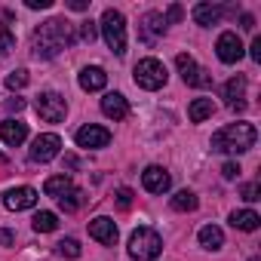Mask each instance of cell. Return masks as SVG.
<instances>
[{"mask_svg": "<svg viewBox=\"0 0 261 261\" xmlns=\"http://www.w3.org/2000/svg\"><path fill=\"white\" fill-rule=\"evenodd\" d=\"M142 37H145V43H154L163 31H166V22H163V16L160 13H148L145 19H142Z\"/></svg>", "mask_w": 261, "mask_h": 261, "instance_id": "18", "label": "cell"}, {"mask_svg": "<svg viewBox=\"0 0 261 261\" xmlns=\"http://www.w3.org/2000/svg\"><path fill=\"white\" fill-rule=\"evenodd\" d=\"M77 145L80 148H105L108 142H111V133L105 126H95V123H89V126H83V129H77Z\"/></svg>", "mask_w": 261, "mask_h": 261, "instance_id": "10", "label": "cell"}, {"mask_svg": "<svg viewBox=\"0 0 261 261\" xmlns=\"http://www.w3.org/2000/svg\"><path fill=\"white\" fill-rule=\"evenodd\" d=\"M114 197H117V206H120V209H133V197H136V194L129 191V188H120Z\"/></svg>", "mask_w": 261, "mask_h": 261, "instance_id": "29", "label": "cell"}, {"mask_svg": "<svg viewBox=\"0 0 261 261\" xmlns=\"http://www.w3.org/2000/svg\"><path fill=\"white\" fill-rule=\"evenodd\" d=\"M59 255H65V258H80V243H77L74 237L62 240V243H59Z\"/></svg>", "mask_w": 261, "mask_h": 261, "instance_id": "27", "label": "cell"}, {"mask_svg": "<svg viewBox=\"0 0 261 261\" xmlns=\"http://www.w3.org/2000/svg\"><path fill=\"white\" fill-rule=\"evenodd\" d=\"M16 49V37L10 34V31H0V56H7V53H13Z\"/></svg>", "mask_w": 261, "mask_h": 261, "instance_id": "30", "label": "cell"}, {"mask_svg": "<svg viewBox=\"0 0 261 261\" xmlns=\"http://www.w3.org/2000/svg\"><path fill=\"white\" fill-rule=\"evenodd\" d=\"M74 40H77V34H74V25L68 19H49L46 25H40L34 31V53L43 59H53L65 46H71Z\"/></svg>", "mask_w": 261, "mask_h": 261, "instance_id": "1", "label": "cell"}, {"mask_svg": "<svg viewBox=\"0 0 261 261\" xmlns=\"http://www.w3.org/2000/svg\"><path fill=\"white\" fill-rule=\"evenodd\" d=\"M34 108H37V114H40L46 123H59V120H65V114H68V101H65L59 92H40L37 101H34Z\"/></svg>", "mask_w": 261, "mask_h": 261, "instance_id": "6", "label": "cell"}, {"mask_svg": "<svg viewBox=\"0 0 261 261\" xmlns=\"http://www.w3.org/2000/svg\"><path fill=\"white\" fill-rule=\"evenodd\" d=\"M240 25H243L246 31H252V28H255V19H252V16H243V19H240Z\"/></svg>", "mask_w": 261, "mask_h": 261, "instance_id": "40", "label": "cell"}, {"mask_svg": "<svg viewBox=\"0 0 261 261\" xmlns=\"http://www.w3.org/2000/svg\"><path fill=\"white\" fill-rule=\"evenodd\" d=\"M175 65H178V71H181V77H185L188 86H200V89L212 86V74L203 71V68H197V62H194L188 53H178V56H175Z\"/></svg>", "mask_w": 261, "mask_h": 261, "instance_id": "7", "label": "cell"}, {"mask_svg": "<svg viewBox=\"0 0 261 261\" xmlns=\"http://www.w3.org/2000/svg\"><path fill=\"white\" fill-rule=\"evenodd\" d=\"M240 194H243V200H246V203H255V200H258V194H261V188L252 181V185H243V191H240Z\"/></svg>", "mask_w": 261, "mask_h": 261, "instance_id": "32", "label": "cell"}, {"mask_svg": "<svg viewBox=\"0 0 261 261\" xmlns=\"http://www.w3.org/2000/svg\"><path fill=\"white\" fill-rule=\"evenodd\" d=\"M0 139H4L10 148H19L28 139V126L22 120H4L0 123Z\"/></svg>", "mask_w": 261, "mask_h": 261, "instance_id": "14", "label": "cell"}, {"mask_svg": "<svg viewBox=\"0 0 261 261\" xmlns=\"http://www.w3.org/2000/svg\"><path fill=\"white\" fill-rule=\"evenodd\" d=\"M89 237H92V240H98L101 246H114V243H117V224H114L111 218L98 215V218H92V221H89Z\"/></svg>", "mask_w": 261, "mask_h": 261, "instance_id": "13", "label": "cell"}, {"mask_svg": "<svg viewBox=\"0 0 261 261\" xmlns=\"http://www.w3.org/2000/svg\"><path fill=\"white\" fill-rule=\"evenodd\" d=\"M212 111H215L212 98H194L191 108H188V117H191V123H203V120L212 117Z\"/></svg>", "mask_w": 261, "mask_h": 261, "instance_id": "19", "label": "cell"}, {"mask_svg": "<svg viewBox=\"0 0 261 261\" xmlns=\"http://www.w3.org/2000/svg\"><path fill=\"white\" fill-rule=\"evenodd\" d=\"M172 209L175 212H194L197 209V194L194 191H178L172 197Z\"/></svg>", "mask_w": 261, "mask_h": 261, "instance_id": "25", "label": "cell"}, {"mask_svg": "<svg viewBox=\"0 0 261 261\" xmlns=\"http://www.w3.org/2000/svg\"><path fill=\"white\" fill-rule=\"evenodd\" d=\"M68 7H71L74 13H83V10H89V4H86V0H68Z\"/></svg>", "mask_w": 261, "mask_h": 261, "instance_id": "37", "label": "cell"}, {"mask_svg": "<svg viewBox=\"0 0 261 261\" xmlns=\"http://www.w3.org/2000/svg\"><path fill=\"white\" fill-rule=\"evenodd\" d=\"M258 133L252 123H230L224 129H218V133L212 136V151L218 154H246L252 145H255Z\"/></svg>", "mask_w": 261, "mask_h": 261, "instance_id": "2", "label": "cell"}, {"mask_svg": "<svg viewBox=\"0 0 261 261\" xmlns=\"http://www.w3.org/2000/svg\"><path fill=\"white\" fill-rule=\"evenodd\" d=\"M43 191H46L49 197H56V200H59L65 191H71V178H68V175H53V178H46Z\"/></svg>", "mask_w": 261, "mask_h": 261, "instance_id": "24", "label": "cell"}, {"mask_svg": "<svg viewBox=\"0 0 261 261\" xmlns=\"http://www.w3.org/2000/svg\"><path fill=\"white\" fill-rule=\"evenodd\" d=\"M252 59H255V62H261V37H255V40H252Z\"/></svg>", "mask_w": 261, "mask_h": 261, "instance_id": "39", "label": "cell"}, {"mask_svg": "<svg viewBox=\"0 0 261 261\" xmlns=\"http://www.w3.org/2000/svg\"><path fill=\"white\" fill-rule=\"evenodd\" d=\"M221 7L218 4H197L194 7V22L197 25H203V28H209V25H215L218 19H221Z\"/></svg>", "mask_w": 261, "mask_h": 261, "instance_id": "17", "label": "cell"}, {"mask_svg": "<svg viewBox=\"0 0 261 261\" xmlns=\"http://www.w3.org/2000/svg\"><path fill=\"white\" fill-rule=\"evenodd\" d=\"M59 227V215L56 212H37L34 215V230L37 233H49V230H56Z\"/></svg>", "mask_w": 261, "mask_h": 261, "instance_id": "26", "label": "cell"}, {"mask_svg": "<svg viewBox=\"0 0 261 261\" xmlns=\"http://www.w3.org/2000/svg\"><path fill=\"white\" fill-rule=\"evenodd\" d=\"M252 261H258V258H252Z\"/></svg>", "mask_w": 261, "mask_h": 261, "instance_id": "42", "label": "cell"}, {"mask_svg": "<svg viewBox=\"0 0 261 261\" xmlns=\"http://www.w3.org/2000/svg\"><path fill=\"white\" fill-rule=\"evenodd\" d=\"M65 166L68 169H77V157H65Z\"/></svg>", "mask_w": 261, "mask_h": 261, "instance_id": "41", "label": "cell"}, {"mask_svg": "<svg viewBox=\"0 0 261 261\" xmlns=\"http://www.w3.org/2000/svg\"><path fill=\"white\" fill-rule=\"evenodd\" d=\"M22 108H25V98H19V95L7 101V111H22Z\"/></svg>", "mask_w": 261, "mask_h": 261, "instance_id": "38", "label": "cell"}, {"mask_svg": "<svg viewBox=\"0 0 261 261\" xmlns=\"http://www.w3.org/2000/svg\"><path fill=\"white\" fill-rule=\"evenodd\" d=\"M16 243V233L13 230H4V227H0V246H13Z\"/></svg>", "mask_w": 261, "mask_h": 261, "instance_id": "35", "label": "cell"}, {"mask_svg": "<svg viewBox=\"0 0 261 261\" xmlns=\"http://www.w3.org/2000/svg\"><path fill=\"white\" fill-rule=\"evenodd\" d=\"M230 224H233L237 230H258L261 218H258V212L243 209V212H233V215H230Z\"/></svg>", "mask_w": 261, "mask_h": 261, "instance_id": "20", "label": "cell"}, {"mask_svg": "<svg viewBox=\"0 0 261 261\" xmlns=\"http://www.w3.org/2000/svg\"><path fill=\"white\" fill-rule=\"evenodd\" d=\"M133 77H136V83L142 86V89H160L163 83H166V68H163V62H157V59H142L139 65H136V71H133Z\"/></svg>", "mask_w": 261, "mask_h": 261, "instance_id": "5", "label": "cell"}, {"mask_svg": "<svg viewBox=\"0 0 261 261\" xmlns=\"http://www.w3.org/2000/svg\"><path fill=\"white\" fill-rule=\"evenodd\" d=\"M59 148H62V139H59L56 133H43V136H37L34 145H31V160H34V163H49V160L59 157Z\"/></svg>", "mask_w": 261, "mask_h": 261, "instance_id": "8", "label": "cell"}, {"mask_svg": "<svg viewBox=\"0 0 261 261\" xmlns=\"http://www.w3.org/2000/svg\"><path fill=\"white\" fill-rule=\"evenodd\" d=\"M142 185H145V191H151V194H166L169 185H172V178H169V172H166L163 166H148V169L142 172Z\"/></svg>", "mask_w": 261, "mask_h": 261, "instance_id": "11", "label": "cell"}, {"mask_svg": "<svg viewBox=\"0 0 261 261\" xmlns=\"http://www.w3.org/2000/svg\"><path fill=\"white\" fill-rule=\"evenodd\" d=\"M215 49H218V59H221L224 65H233V62L243 59V43H240V37H237L233 31H224V34L218 37Z\"/></svg>", "mask_w": 261, "mask_h": 261, "instance_id": "9", "label": "cell"}, {"mask_svg": "<svg viewBox=\"0 0 261 261\" xmlns=\"http://www.w3.org/2000/svg\"><path fill=\"white\" fill-rule=\"evenodd\" d=\"M160 252H163V240L151 227H139L133 237H129V255L136 261H154Z\"/></svg>", "mask_w": 261, "mask_h": 261, "instance_id": "3", "label": "cell"}, {"mask_svg": "<svg viewBox=\"0 0 261 261\" xmlns=\"http://www.w3.org/2000/svg\"><path fill=\"white\" fill-rule=\"evenodd\" d=\"M101 114L111 117V120H123V117L129 114V101H126L120 92H108V95L101 98Z\"/></svg>", "mask_w": 261, "mask_h": 261, "instance_id": "15", "label": "cell"}, {"mask_svg": "<svg viewBox=\"0 0 261 261\" xmlns=\"http://www.w3.org/2000/svg\"><path fill=\"white\" fill-rule=\"evenodd\" d=\"M243 92H246V77H230V80L224 83V98H227V105H237V101L243 98Z\"/></svg>", "mask_w": 261, "mask_h": 261, "instance_id": "23", "label": "cell"}, {"mask_svg": "<svg viewBox=\"0 0 261 261\" xmlns=\"http://www.w3.org/2000/svg\"><path fill=\"white\" fill-rule=\"evenodd\" d=\"M178 19H181V7H178V4H172V7H169V16H166L163 22H178Z\"/></svg>", "mask_w": 261, "mask_h": 261, "instance_id": "36", "label": "cell"}, {"mask_svg": "<svg viewBox=\"0 0 261 261\" xmlns=\"http://www.w3.org/2000/svg\"><path fill=\"white\" fill-rule=\"evenodd\" d=\"M105 83H108V74L101 71V68H83L80 71V86L86 89V92H98V89H105Z\"/></svg>", "mask_w": 261, "mask_h": 261, "instance_id": "16", "label": "cell"}, {"mask_svg": "<svg viewBox=\"0 0 261 261\" xmlns=\"http://www.w3.org/2000/svg\"><path fill=\"white\" fill-rule=\"evenodd\" d=\"M221 175H224V178H237V175H240V166H237V163H224V166H221Z\"/></svg>", "mask_w": 261, "mask_h": 261, "instance_id": "34", "label": "cell"}, {"mask_svg": "<svg viewBox=\"0 0 261 261\" xmlns=\"http://www.w3.org/2000/svg\"><path fill=\"white\" fill-rule=\"evenodd\" d=\"M83 203H86V194H83L80 188H71V191H65V194L59 197V206H62L65 212H77Z\"/></svg>", "mask_w": 261, "mask_h": 261, "instance_id": "21", "label": "cell"}, {"mask_svg": "<svg viewBox=\"0 0 261 261\" xmlns=\"http://www.w3.org/2000/svg\"><path fill=\"white\" fill-rule=\"evenodd\" d=\"M200 243H203L206 249H221V246H224V233H221V227L206 224V227L200 230Z\"/></svg>", "mask_w": 261, "mask_h": 261, "instance_id": "22", "label": "cell"}, {"mask_svg": "<svg viewBox=\"0 0 261 261\" xmlns=\"http://www.w3.org/2000/svg\"><path fill=\"white\" fill-rule=\"evenodd\" d=\"M95 34H98V28H95V22H83V25H80V40H86V43H92V40H95Z\"/></svg>", "mask_w": 261, "mask_h": 261, "instance_id": "31", "label": "cell"}, {"mask_svg": "<svg viewBox=\"0 0 261 261\" xmlns=\"http://www.w3.org/2000/svg\"><path fill=\"white\" fill-rule=\"evenodd\" d=\"M25 7H28V10H49L53 0H25Z\"/></svg>", "mask_w": 261, "mask_h": 261, "instance_id": "33", "label": "cell"}, {"mask_svg": "<svg viewBox=\"0 0 261 261\" xmlns=\"http://www.w3.org/2000/svg\"><path fill=\"white\" fill-rule=\"evenodd\" d=\"M25 83H28V71H13L7 77V89H22Z\"/></svg>", "mask_w": 261, "mask_h": 261, "instance_id": "28", "label": "cell"}, {"mask_svg": "<svg viewBox=\"0 0 261 261\" xmlns=\"http://www.w3.org/2000/svg\"><path fill=\"white\" fill-rule=\"evenodd\" d=\"M4 203H7V209H13V212L34 209V206H37V191H34V188H13V191L4 197Z\"/></svg>", "mask_w": 261, "mask_h": 261, "instance_id": "12", "label": "cell"}, {"mask_svg": "<svg viewBox=\"0 0 261 261\" xmlns=\"http://www.w3.org/2000/svg\"><path fill=\"white\" fill-rule=\"evenodd\" d=\"M98 25H101L105 43L111 46V53H114V56H123V53H126V19H123V13L105 10Z\"/></svg>", "mask_w": 261, "mask_h": 261, "instance_id": "4", "label": "cell"}]
</instances>
